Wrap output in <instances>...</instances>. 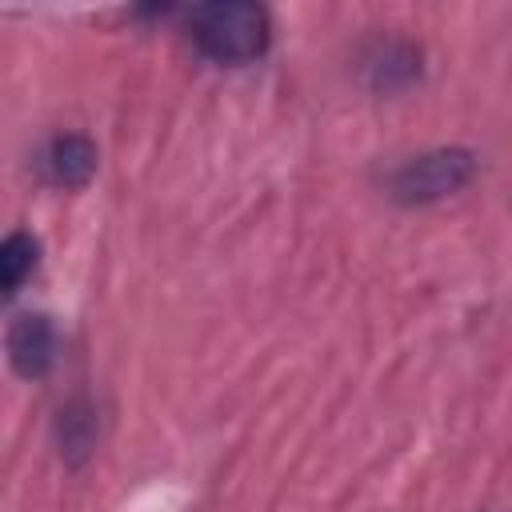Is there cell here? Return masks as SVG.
Segmentation results:
<instances>
[{
	"instance_id": "6da1fadb",
	"label": "cell",
	"mask_w": 512,
	"mask_h": 512,
	"mask_svg": "<svg viewBox=\"0 0 512 512\" xmlns=\"http://www.w3.org/2000/svg\"><path fill=\"white\" fill-rule=\"evenodd\" d=\"M188 36L216 64H252L268 52L272 24L260 4H200L188 16Z\"/></svg>"
},
{
	"instance_id": "7a4b0ae2",
	"label": "cell",
	"mask_w": 512,
	"mask_h": 512,
	"mask_svg": "<svg viewBox=\"0 0 512 512\" xmlns=\"http://www.w3.org/2000/svg\"><path fill=\"white\" fill-rule=\"evenodd\" d=\"M476 172V156L468 148H436L408 164H400L388 180L392 196L400 204H436L452 192H460Z\"/></svg>"
},
{
	"instance_id": "3957f363",
	"label": "cell",
	"mask_w": 512,
	"mask_h": 512,
	"mask_svg": "<svg viewBox=\"0 0 512 512\" xmlns=\"http://www.w3.org/2000/svg\"><path fill=\"white\" fill-rule=\"evenodd\" d=\"M8 356L12 368L28 380H40L52 364H56V328L48 316L40 312H24L12 320L8 328Z\"/></svg>"
},
{
	"instance_id": "277c9868",
	"label": "cell",
	"mask_w": 512,
	"mask_h": 512,
	"mask_svg": "<svg viewBox=\"0 0 512 512\" xmlns=\"http://www.w3.org/2000/svg\"><path fill=\"white\" fill-rule=\"evenodd\" d=\"M40 172L56 188H84L96 172V144L80 132H60L40 152Z\"/></svg>"
},
{
	"instance_id": "5b68a950",
	"label": "cell",
	"mask_w": 512,
	"mask_h": 512,
	"mask_svg": "<svg viewBox=\"0 0 512 512\" xmlns=\"http://www.w3.org/2000/svg\"><path fill=\"white\" fill-rule=\"evenodd\" d=\"M96 448V416L84 400H72L64 412H60V452L80 464L88 452Z\"/></svg>"
},
{
	"instance_id": "8992f818",
	"label": "cell",
	"mask_w": 512,
	"mask_h": 512,
	"mask_svg": "<svg viewBox=\"0 0 512 512\" xmlns=\"http://www.w3.org/2000/svg\"><path fill=\"white\" fill-rule=\"evenodd\" d=\"M36 256H40V244L28 236V232H12L0 248V288L12 296L36 268Z\"/></svg>"
},
{
	"instance_id": "52a82bcc",
	"label": "cell",
	"mask_w": 512,
	"mask_h": 512,
	"mask_svg": "<svg viewBox=\"0 0 512 512\" xmlns=\"http://www.w3.org/2000/svg\"><path fill=\"white\" fill-rule=\"evenodd\" d=\"M372 72H376V88H400L412 84L420 72V52L408 44H384L372 56Z\"/></svg>"
}]
</instances>
